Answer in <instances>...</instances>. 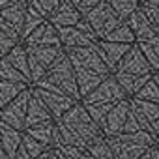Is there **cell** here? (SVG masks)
<instances>
[{
    "mask_svg": "<svg viewBox=\"0 0 159 159\" xmlns=\"http://www.w3.org/2000/svg\"><path fill=\"white\" fill-rule=\"evenodd\" d=\"M103 137L101 129L88 116L84 105L77 101L60 120H54V139L52 146H75L86 150L94 140Z\"/></svg>",
    "mask_w": 159,
    "mask_h": 159,
    "instance_id": "cell-1",
    "label": "cell"
},
{
    "mask_svg": "<svg viewBox=\"0 0 159 159\" xmlns=\"http://www.w3.org/2000/svg\"><path fill=\"white\" fill-rule=\"evenodd\" d=\"M36 88H43V90H51V92H60L69 96L75 101H81L79 96V88H77V81H75V71L73 66L67 58L66 52H62L54 64L49 67V71L45 73V77L41 81H38L34 84Z\"/></svg>",
    "mask_w": 159,
    "mask_h": 159,
    "instance_id": "cell-2",
    "label": "cell"
},
{
    "mask_svg": "<svg viewBox=\"0 0 159 159\" xmlns=\"http://www.w3.org/2000/svg\"><path fill=\"white\" fill-rule=\"evenodd\" d=\"M111 144L116 159H139L146 150H150L155 144V139L148 131H137V133H122L114 137H105Z\"/></svg>",
    "mask_w": 159,
    "mask_h": 159,
    "instance_id": "cell-3",
    "label": "cell"
},
{
    "mask_svg": "<svg viewBox=\"0 0 159 159\" xmlns=\"http://www.w3.org/2000/svg\"><path fill=\"white\" fill-rule=\"evenodd\" d=\"M58 32V39H60V47L64 51L69 49H79V47H90L98 41L94 30L90 28V25L86 23V19L83 17L75 26H66V28H56Z\"/></svg>",
    "mask_w": 159,
    "mask_h": 159,
    "instance_id": "cell-4",
    "label": "cell"
},
{
    "mask_svg": "<svg viewBox=\"0 0 159 159\" xmlns=\"http://www.w3.org/2000/svg\"><path fill=\"white\" fill-rule=\"evenodd\" d=\"M86 19V23L90 25V28L94 30L98 39H105L122 21L116 17V13L111 10V6L107 4V0L99 2L96 8H92L86 15H83Z\"/></svg>",
    "mask_w": 159,
    "mask_h": 159,
    "instance_id": "cell-5",
    "label": "cell"
},
{
    "mask_svg": "<svg viewBox=\"0 0 159 159\" xmlns=\"http://www.w3.org/2000/svg\"><path fill=\"white\" fill-rule=\"evenodd\" d=\"M71 62L73 67H83V69H88V71H94V73H99L103 77L111 75L109 67L105 66V62L101 60L98 49H96V43L90 45V47H79V49H69V51H64Z\"/></svg>",
    "mask_w": 159,
    "mask_h": 159,
    "instance_id": "cell-6",
    "label": "cell"
},
{
    "mask_svg": "<svg viewBox=\"0 0 159 159\" xmlns=\"http://www.w3.org/2000/svg\"><path fill=\"white\" fill-rule=\"evenodd\" d=\"M30 99V88L21 92L13 101H10L6 107L0 109V122H4L6 125L23 131L25 129V118H26V107Z\"/></svg>",
    "mask_w": 159,
    "mask_h": 159,
    "instance_id": "cell-7",
    "label": "cell"
},
{
    "mask_svg": "<svg viewBox=\"0 0 159 159\" xmlns=\"http://www.w3.org/2000/svg\"><path fill=\"white\" fill-rule=\"evenodd\" d=\"M122 99H127V96L124 94V90L120 88L118 81L111 73L109 77H105L103 81L98 84L96 90H92L86 98L81 99V103H118Z\"/></svg>",
    "mask_w": 159,
    "mask_h": 159,
    "instance_id": "cell-8",
    "label": "cell"
},
{
    "mask_svg": "<svg viewBox=\"0 0 159 159\" xmlns=\"http://www.w3.org/2000/svg\"><path fill=\"white\" fill-rule=\"evenodd\" d=\"M32 90L36 92V96L43 101V105L47 107V111L51 112L52 120H60L77 101L71 99L69 96L66 94H60V92H51V90H43V88H36L32 86Z\"/></svg>",
    "mask_w": 159,
    "mask_h": 159,
    "instance_id": "cell-9",
    "label": "cell"
},
{
    "mask_svg": "<svg viewBox=\"0 0 159 159\" xmlns=\"http://www.w3.org/2000/svg\"><path fill=\"white\" fill-rule=\"evenodd\" d=\"M127 116H129V98L122 99L118 103L112 105V109L109 111L105 124L101 127L103 137H114V135H122L125 131V124H127Z\"/></svg>",
    "mask_w": 159,
    "mask_h": 159,
    "instance_id": "cell-10",
    "label": "cell"
},
{
    "mask_svg": "<svg viewBox=\"0 0 159 159\" xmlns=\"http://www.w3.org/2000/svg\"><path fill=\"white\" fill-rule=\"evenodd\" d=\"M112 73H124V75H135V77H140V75H152V67L150 64L146 62V58L142 56L139 45H131V49L125 52V56L122 58V62L118 64V67L112 71Z\"/></svg>",
    "mask_w": 159,
    "mask_h": 159,
    "instance_id": "cell-11",
    "label": "cell"
},
{
    "mask_svg": "<svg viewBox=\"0 0 159 159\" xmlns=\"http://www.w3.org/2000/svg\"><path fill=\"white\" fill-rule=\"evenodd\" d=\"M96 49L101 56V60L105 62V66L109 67V71L112 73L118 64L122 62V58L125 56V52L131 49V45H124V43H112V41H105V39H98L96 41Z\"/></svg>",
    "mask_w": 159,
    "mask_h": 159,
    "instance_id": "cell-12",
    "label": "cell"
},
{
    "mask_svg": "<svg viewBox=\"0 0 159 159\" xmlns=\"http://www.w3.org/2000/svg\"><path fill=\"white\" fill-rule=\"evenodd\" d=\"M125 23H127V26L131 28V32H133V36H135V43L148 41L150 38H153V36L159 34V30L148 21V17L144 15V11H142L140 8H139L137 11H133V13L125 19Z\"/></svg>",
    "mask_w": 159,
    "mask_h": 159,
    "instance_id": "cell-13",
    "label": "cell"
},
{
    "mask_svg": "<svg viewBox=\"0 0 159 159\" xmlns=\"http://www.w3.org/2000/svg\"><path fill=\"white\" fill-rule=\"evenodd\" d=\"M25 47H60V39H58V32L56 28L49 23L43 21L25 41Z\"/></svg>",
    "mask_w": 159,
    "mask_h": 159,
    "instance_id": "cell-14",
    "label": "cell"
},
{
    "mask_svg": "<svg viewBox=\"0 0 159 159\" xmlns=\"http://www.w3.org/2000/svg\"><path fill=\"white\" fill-rule=\"evenodd\" d=\"M83 19V15L75 10V6L69 0H62L58 8L52 11V15L47 19L54 28H66V26H75L79 21Z\"/></svg>",
    "mask_w": 159,
    "mask_h": 159,
    "instance_id": "cell-15",
    "label": "cell"
},
{
    "mask_svg": "<svg viewBox=\"0 0 159 159\" xmlns=\"http://www.w3.org/2000/svg\"><path fill=\"white\" fill-rule=\"evenodd\" d=\"M52 116L47 111V107L43 105V101L36 96V92L30 86V99H28V107H26V118H25V129L26 127H34L38 124H45L51 122ZM23 129V131H25Z\"/></svg>",
    "mask_w": 159,
    "mask_h": 159,
    "instance_id": "cell-16",
    "label": "cell"
},
{
    "mask_svg": "<svg viewBox=\"0 0 159 159\" xmlns=\"http://www.w3.org/2000/svg\"><path fill=\"white\" fill-rule=\"evenodd\" d=\"M73 71H75V81H77V88H79V96H81V99L86 98L92 90H96L98 84L105 79L103 75L88 71V69H83V67H73Z\"/></svg>",
    "mask_w": 159,
    "mask_h": 159,
    "instance_id": "cell-17",
    "label": "cell"
},
{
    "mask_svg": "<svg viewBox=\"0 0 159 159\" xmlns=\"http://www.w3.org/2000/svg\"><path fill=\"white\" fill-rule=\"evenodd\" d=\"M28 56L41 67L45 69V73L49 71V67L54 64V60L64 52L62 47H25Z\"/></svg>",
    "mask_w": 159,
    "mask_h": 159,
    "instance_id": "cell-18",
    "label": "cell"
},
{
    "mask_svg": "<svg viewBox=\"0 0 159 159\" xmlns=\"http://www.w3.org/2000/svg\"><path fill=\"white\" fill-rule=\"evenodd\" d=\"M21 140H23V131H17L6 125L4 122H0V144H2L8 159H13L17 148L21 146Z\"/></svg>",
    "mask_w": 159,
    "mask_h": 159,
    "instance_id": "cell-19",
    "label": "cell"
},
{
    "mask_svg": "<svg viewBox=\"0 0 159 159\" xmlns=\"http://www.w3.org/2000/svg\"><path fill=\"white\" fill-rule=\"evenodd\" d=\"M114 75V79L118 81V84H120V88L124 90V94L127 96V98H135L137 96V92L150 81L152 79V75H140V77H135V75H124V73H112Z\"/></svg>",
    "mask_w": 159,
    "mask_h": 159,
    "instance_id": "cell-20",
    "label": "cell"
},
{
    "mask_svg": "<svg viewBox=\"0 0 159 159\" xmlns=\"http://www.w3.org/2000/svg\"><path fill=\"white\" fill-rule=\"evenodd\" d=\"M25 13H26V0L21 4L0 10V17L19 34V38H21V30H23V23H25Z\"/></svg>",
    "mask_w": 159,
    "mask_h": 159,
    "instance_id": "cell-21",
    "label": "cell"
},
{
    "mask_svg": "<svg viewBox=\"0 0 159 159\" xmlns=\"http://www.w3.org/2000/svg\"><path fill=\"white\" fill-rule=\"evenodd\" d=\"M26 81L30 83V73H28V54H26V49H25V45L23 43H17L6 56H4Z\"/></svg>",
    "mask_w": 159,
    "mask_h": 159,
    "instance_id": "cell-22",
    "label": "cell"
},
{
    "mask_svg": "<svg viewBox=\"0 0 159 159\" xmlns=\"http://www.w3.org/2000/svg\"><path fill=\"white\" fill-rule=\"evenodd\" d=\"M142 56L146 58V62L150 64L152 71H159V34L150 38L148 41H140L137 43Z\"/></svg>",
    "mask_w": 159,
    "mask_h": 159,
    "instance_id": "cell-23",
    "label": "cell"
},
{
    "mask_svg": "<svg viewBox=\"0 0 159 159\" xmlns=\"http://www.w3.org/2000/svg\"><path fill=\"white\" fill-rule=\"evenodd\" d=\"M17 43H21V38L19 34L0 17V54L6 56Z\"/></svg>",
    "mask_w": 159,
    "mask_h": 159,
    "instance_id": "cell-24",
    "label": "cell"
},
{
    "mask_svg": "<svg viewBox=\"0 0 159 159\" xmlns=\"http://www.w3.org/2000/svg\"><path fill=\"white\" fill-rule=\"evenodd\" d=\"M23 133L30 135L32 139H36L38 142H41L45 146H52V139H54V120L45 122V124H38L34 127H26Z\"/></svg>",
    "mask_w": 159,
    "mask_h": 159,
    "instance_id": "cell-25",
    "label": "cell"
},
{
    "mask_svg": "<svg viewBox=\"0 0 159 159\" xmlns=\"http://www.w3.org/2000/svg\"><path fill=\"white\" fill-rule=\"evenodd\" d=\"M30 88L25 83H10V81H0V109L6 107L10 101H13L21 92Z\"/></svg>",
    "mask_w": 159,
    "mask_h": 159,
    "instance_id": "cell-26",
    "label": "cell"
},
{
    "mask_svg": "<svg viewBox=\"0 0 159 159\" xmlns=\"http://www.w3.org/2000/svg\"><path fill=\"white\" fill-rule=\"evenodd\" d=\"M107 4L111 6V10L116 13V17L120 21H125L133 11H137L140 8L139 0H107Z\"/></svg>",
    "mask_w": 159,
    "mask_h": 159,
    "instance_id": "cell-27",
    "label": "cell"
},
{
    "mask_svg": "<svg viewBox=\"0 0 159 159\" xmlns=\"http://www.w3.org/2000/svg\"><path fill=\"white\" fill-rule=\"evenodd\" d=\"M83 105H84L88 116L94 120V124L101 129L103 124H105V118H107V114H109V111L112 109L114 103H83Z\"/></svg>",
    "mask_w": 159,
    "mask_h": 159,
    "instance_id": "cell-28",
    "label": "cell"
},
{
    "mask_svg": "<svg viewBox=\"0 0 159 159\" xmlns=\"http://www.w3.org/2000/svg\"><path fill=\"white\" fill-rule=\"evenodd\" d=\"M43 21H47V19H43L38 11H34L28 4H26V13H25V23H23V30H21V43L43 23Z\"/></svg>",
    "mask_w": 159,
    "mask_h": 159,
    "instance_id": "cell-29",
    "label": "cell"
},
{
    "mask_svg": "<svg viewBox=\"0 0 159 159\" xmlns=\"http://www.w3.org/2000/svg\"><path fill=\"white\" fill-rule=\"evenodd\" d=\"M105 41H112V43H124V45H135V36L131 32V28L127 26L125 21H122L107 38Z\"/></svg>",
    "mask_w": 159,
    "mask_h": 159,
    "instance_id": "cell-30",
    "label": "cell"
},
{
    "mask_svg": "<svg viewBox=\"0 0 159 159\" xmlns=\"http://www.w3.org/2000/svg\"><path fill=\"white\" fill-rule=\"evenodd\" d=\"M86 152H88L92 157H96V159H116V157H114V152H112V148H111V144L107 142L105 137H99L98 140H94V142L86 148Z\"/></svg>",
    "mask_w": 159,
    "mask_h": 159,
    "instance_id": "cell-31",
    "label": "cell"
},
{
    "mask_svg": "<svg viewBox=\"0 0 159 159\" xmlns=\"http://www.w3.org/2000/svg\"><path fill=\"white\" fill-rule=\"evenodd\" d=\"M0 81H10V83H25L30 86V83L26 81V79L2 56L0 58Z\"/></svg>",
    "mask_w": 159,
    "mask_h": 159,
    "instance_id": "cell-32",
    "label": "cell"
},
{
    "mask_svg": "<svg viewBox=\"0 0 159 159\" xmlns=\"http://www.w3.org/2000/svg\"><path fill=\"white\" fill-rule=\"evenodd\" d=\"M60 2H62V0H26V4L34 11H38L43 19H49L52 15V11L58 8Z\"/></svg>",
    "mask_w": 159,
    "mask_h": 159,
    "instance_id": "cell-33",
    "label": "cell"
},
{
    "mask_svg": "<svg viewBox=\"0 0 159 159\" xmlns=\"http://www.w3.org/2000/svg\"><path fill=\"white\" fill-rule=\"evenodd\" d=\"M21 146L26 150V153H28V157L30 159H38L49 146H45V144H41V142H38L36 139H32L30 135H26V133H23V140H21Z\"/></svg>",
    "mask_w": 159,
    "mask_h": 159,
    "instance_id": "cell-34",
    "label": "cell"
},
{
    "mask_svg": "<svg viewBox=\"0 0 159 159\" xmlns=\"http://www.w3.org/2000/svg\"><path fill=\"white\" fill-rule=\"evenodd\" d=\"M135 99H142V101H150V103H159V88L153 83V79H150V81L137 92Z\"/></svg>",
    "mask_w": 159,
    "mask_h": 159,
    "instance_id": "cell-35",
    "label": "cell"
},
{
    "mask_svg": "<svg viewBox=\"0 0 159 159\" xmlns=\"http://www.w3.org/2000/svg\"><path fill=\"white\" fill-rule=\"evenodd\" d=\"M69 2L75 6V10L81 15H86L92 8H96L99 2H103V0H69Z\"/></svg>",
    "mask_w": 159,
    "mask_h": 159,
    "instance_id": "cell-36",
    "label": "cell"
},
{
    "mask_svg": "<svg viewBox=\"0 0 159 159\" xmlns=\"http://www.w3.org/2000/svg\"><path fill=\"white\" fill-rule=\"evenodd\" d=\"M140 10L144 11V15L148 17V21L159 30V8H153V6H146V4H142Z\"/></svg>",
    "mask_w": 159,
    "mask_h": 159,
    "instance_id": "cell-37",
    "label": "cell"
},
{
    "mask_svg": "<svg viewBox=\"0 0 159 159\" xmlns=\"http://www.w3.org/2000/svg\"><path fill=\"white\" fill-rule=\"evenodd\" d=\"M38 159H66V157H64L56 148H51V146H49V148H47V150L38 157Z\"/></svg>",
    "mask_w": 159,
    "mask_h": 159,
    "instance_id": "cell-38",
    "label": "cell"
},
{
    "mask_svg": "<svg viewBox=\"0 0 159 159\" xmlns=\"http://www.w3.org/2000/svg\"><path fill=\"white\" fill-rule=\"evenodd\" d=\"M25 0H0V10L4 8H10V6H15V4H21Z\"/></svg>",
    "mask_w": 159,
    "mask_h": 159,
    "instance_id": "cell-39",
    "label": "cell"
},
{
    "mask_svg": "<svg viewBox=\"0 0 159 159\" xmlns=\"http://www.w3.org/2000/svg\"><path fill=\"white\" fill-rule=\"evenodd\" d=\"M148 152H150V157H152V159H159V150L155 148V144H153Z\"/></svg>",
    "mask_w": 159,
    "mask_h": 159,
    "instance_id": "cell-40",
    "label": "cell"
},
{
    "mask_svg": "<svg viewBox=\"0 0 159 159\" xmlns=\"http://www.w3.org/2000/svg\"><path fill=\"white\" fill-rule=\"evenodd\" d=\"M144 4H146V6H153V8H159V0H146Z\"/></svg>",
    "mask_w": 159,
    "mask_h": 159,
    "instance_id": "cell-41",
    "label": "cell"
},
{
    "mask_svg": "<svg viewBox=\"0 0 159 159\" xmlns=\"http://www.w3.org/2000/svg\"><path fill=\"white\" fill-rule=\"evenodd\" d=\"M152 79H153V83H155V84H157V88H159V71H153Z\"/></svg>",
    "mask_w": 159,
    "mask_h": 159,
    "instance_id": "cell-42",
    "label": "cell"
},
{
    "mask_svg": "<svg viewBox=\"0 0 159 159\" xmlns=\"http://www.w3.org/2000/svg\"><path fill=\"white\" fill-rule=\"evenodd\" d=\"M0 159H8V155H6V152H4V148H2V144H0Z\"/></svg>",
    "mask_w": 159,
    "mask_h": 159,
    "instance_id": "cell-43",
    "label": "cell"
},
{
    "mask_svg": "<svg viewBox=\"0 0 159 159\" xmlns=\"http://www.w3.org/2000/svg\"><path fill=\"white\" fill-rule=\"evenodd\" d=\"M139 159H152V157H150V152H148V150H146V153H142V155H140V157H139Z\"/></svg>",
    "mask_w": 159,
    "mask_h": 159,
    "instance_id": "cell-44",
    "label": "cell"
},
{
    "mask_svg": "<svg viewBox=\"0 0 159 159\" xmlns=\"http://www.w3.org/2000/svg\"><path fill=\"white\" fill-rule=\"evenodd\" d=\"M155 148H157V150H159V140H155Z\"/></svg>",
    "mask_w": 159,
    "mask_h": 159,
    "instance_id": "cell-45",
    "label": "cell"
},
{
    "mask_svg": "<svg viewBox=\"0 0 159 159\" xmlns=\"http://www.w3.org/2000/svg\"><path fill=\"white\" fill-rule=\"evenodd\" d=\"M144 2H146V0H139V4H140V6H142V4H144Z\"/></svg>",
    "mask_w": 159,
    "mask_h": 159,
    "instance_id": "cell-46",
    "label": "cell"
},
{
    "mask_svg": "<svg viewBox=\"0 0 159 159\" xmlns=\"http://www.w3.org/2000/svg\"><path fill=\"white\" fill-rule=\"evenodd\" d=\"M155 140H159V133H157V139H155Z\"/></svg>",
    "mask_w": 159,
    "mask_h": 159,
    "instance_id": "cell-47",
    "label": "cell"
},
{
    "mask_svg": "<svg viewBox=\"0 0 159 159\" xmlns=\"http://www.w3.org/2000/svg\"><path fill=\"white\" fill-rule=\"evenodd\" d=\"M0 58H2V54H0Z\"/></svg>",
    "mask_w": 159,
    "mask_h": 159,
    "instance_id": "cell-48",
    "label": "cell"
}]
</instances>
